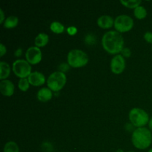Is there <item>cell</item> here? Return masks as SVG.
Listing matches in <instances>:
<instances>
[{"instance_id": "obj_8", "label": "cell", "mask_w": 152, "mask_h": 152, "mask_svg": "<svg viewBox=\"0 0 152 152\" xmlns=\"http://www.w3.org/2000/svg\"><path fill=\"white\" fill-rule=\"evenodd\" d=\"M27 61L31 65H36L42 60V51L39 48L32 46L28 48L25 53Z\"/></svg>"}, {"instance_id": "obj_21", "label": "cell", "mask_w": 152, "mask_h": 152, "mask_svg": "<svg viewBox=\"0 0 152 152\" xmlns=\"http://www.w3.org/2000/svg\"><path fill=\"white\" fill-rule=\"evenodd\" d=\"M30 83L28 81V78H23L20 79L19 80V83H18V86H19V88L22 91H27L28 89L29 88Z\"/></svg>"}, {"instance_id": "obj_12", "label": "cell", "mask_w": 152, "mask_h": 152, "mask_svg": "<svg viewBox=\"0 0 152 152\" xmlns=\"http://www.w3.org/2000/svg\"><path fill=\"white\" fill-rule=\"evenodd\" d=\"M97 25L101 28L107 29V28H110L113 25H114V20L111 16L103 15V16H101L98 18Z\"/></svg>"}, {"instance_id": "obj_3", "label": "cell", "mask_w": 152, "mask_h": 152, "mask_svg": "<svg viewBox=\"0 0 152 152\" xmlns=\"http://www.w3.org/2000/svg\"><path fill=\"white\" fill-rule=\"evenodd\" d=\"M88 56L80 49H74L68 53V63L73 68H81L88 62Z\"/></svg>"}, {"instance_id": "obj_11", "label": "cell", "mask_w": 152, "mask_h": 152, "mask_svg": "<svg viewBox=\"0 0 152 152\" xmlns=\"http://www.w3.org/2000/svg\"><path fill=\"white\" fill-rule=\"evenodd\" d=\"M29 83L34 86H40L45 83V77L44 74L39 71H34L28 77Z\"/></svg>"}, {"instance_id": "obj_31", "label": "cell", "mask_w": 152, "mask_h": 152, "mask_svg": "<svg viewBox=\"0 0 152 152\" xmlns=\"http://www.w3.org/2000/svg\"><path fill=\"white\" fill-rule=\"evenodd\" d=\"M117 152H124V151H123V150L121 149V148H119V149L117 151Z\"/></svg>"}, {"instance_id": "obj_9", "label": "cell", "mask_w": 152, "mask_h": 152, "mask_svg": "<svg viewBox=\"0 0 152 152\" xmlns=\"http://www.w3.org/2000/svg\"><path fill=\"white\" fill-rule=\"evenodd\" d=\"M126 68V61L121 54H117L111 59V70L114 74H120Z\"/></svg>"}, {"instance_id": "obj_10", "label": "cell", "mask_w": 152, "mask_h": 152, "mask_svg": "<svg viewBox=\"0 0 152 152\" xmlns=\"http://www.w3.org/2000/svg\"><path fill=\"white\" fill-rule=\"evenodd\" d=\"M14 85L8 80H1L0 82V91L5 96H10L14 93Z\"/></svg>"}, {"instance_id": "obj_2", "label": "cell", "mask_w": 152, "mask_h": 152, "mask_svg": "<svg viewBox=\"0 0 152 152\" xmlns=\"http://www.w3.org/2000/svg\"><path fill=\"white\" fill-rule=\"evenodd\" d=\"M132 141L134 147L138 149H145L151 144V132L147 128H137L134 130Z\"/></svg>"}, {"instance_id": "obj_33", "label": "cell", "mask_w": 152, "mask_h": 152, "mask_svg": "<svg viewBox=\"0 0 152 152\" xmlns=\"http://www.w3.org/2000/svg\"><path fill=\"white\" fill-rule=\"evenodd\" d=\"M128 152H134V151H128Z\"/></svg>"}, {"instance_id": "obj_32", "label": "cell", "mask_w": 152, "mask_h": 152, "mask_svg": "<svg viewBox=\"0 0 152 152\" xmlns=\"http://www.w3.org/2000/svg\"><path fill=\"white\" fill-rule=\"evenodd\" d=\"M148 152H152V148H151V149H150L149 151H148Z\"/></svg>"}, {"instance_id": "obj_16", "label": "cell", "mask_w": 152, "mask_h": 152, "mask_svg": "<svg viewBox=\"0 0 152 152\" xmlns=\"http://www.w3.org/2000/svg\"><path fill=\"white\" fill-rule=\"evenodd\" d=\"M19 23V19L16 16H10L5 19L3 26L5 28H15Z\"/></svg>"}, {"instance_id": "obj_5", "label": "cell", "mask_w": 152, "mask_h": 152, "mask_svg": "<svg viewBox=\"0 0 152 152\" xmlns=\"http://www.w3.org/2000/svg\"><path fill=\"white\" fill-rule=\"evenodd\" d=\"M67 78L65 73L55 71L48 77L47 80L48 87L53 91H59L65 86Z\"/></svg>"}, {"instance_id": "obj_22", "label": "cell", "mask_w": 152, "mask_h": 152, "mask_svg": "<svg viewBox=\"0 0 152 152\" xmlns=\"http://www.w3.org/2000/svg\"><path fill=\"white\" fill-rule=\"evenodd\" d=\"M96 39L95 35H94L93 34H88L85 37V42L87 45H92L94 43H96Z\"/></svg>"}, {"instance_id": "obj_30", "label": "cell", "mask_w": 152, "mask_h": 152, "mask_svg": "<svg viewBox=\"0 0 152 152\" xmlns=\"http://www.w3.org/2000/svg\"><path fill=\"white\" fill-rule=\"evenodd\" d=\"M148 126H149V129L152 131V118L150 119L149 122H148Z\"/></svg>"}, {"instance_id": "obj_14", "label": "cell", "mask_w": 152, "mask_h": 152, "mask_svg": "<svg viewBox=\"0 0 152 152\" xmlns=\"http://www.w3.org/2000/svg\"><path fill=\"white\" fill-rule=\"evenodd\" d=\"M49 41V37L48 34H45V33H40L36 37L35 40H34V43H35L36 46L38 48L44 47L48 44Z\"/></svg>"}, {"instance_id": "obj_24", "label": "cell", "mask_w": 152, "mask_h": 152, "mask_svg": "<svg viewBox=\"0 0 152 152\" xmlns=\"http://www.w3.org/2000/svg\"><path fill=\"white\" fill-rule=\"evenodd\" d=\"M122 56H125V57H129L132 54V52H131V50L128 48H124L123 49V50L121 51Z\"/></svg>"}, {"instance_id": "obj_1", "label": "cell", "mask_w": 152, "mask_h": 152, "mask_svg": "<svg viewBox=\"0 0 152 152\" xmlns=\"http://www.w3.org/2000/svg\"><path fill=\"white\" fill-rule=\"evenodd\" d=\"M103 48L111 54H116L124 48V39L120 32L110 31L105 33L102 38Z\"/></svg>"}, {"instance_id": "obj_18", "label": "cell", "mask_w": 152, "mask_h": 152, "mask_svg": "<svg viewBox=\"0 0 152 152\" xmlns=\"http://www.w3.org/2000/svg\"><path fill=\"white\" fill-rule=\"evenodd\" d=\"M134 14L135 17L139 19H142L146 17L147 16V10L143 6H138L134 10Z\"/></svg>"}, {"instance_id": "obj_28", "label": "cell", "mask_w": 152, "mask_h": 152, "mask_svg": "<svg viewBox=\"0 0 152 152\" xmlns=\"http://www.w3.org/2000/svg\"><path fill=\"white\" fill-rule=\"evenodd\" d=\"M0 23L2 24L4 23V11L2 10V9H0Z\"/></svg>"}, {"instance_id": "obj_20", "label": "cell", "mask_w": 152, "mask_h": 152, "mask_svg": "<svg viewBox=\"0 0 152 152\" xmlns=\"http://www.w3.org/2000/svg\"><path fill=\"white\" fill-rule=\"evenodd\" d=\"M120 2L126 7L135 9L137 7L140 6L142 1L140 0H131V1H123V0H121Z\"/></svg>"}, {"instance_id": "obj_25", "label": "cell", "mask_w": 152, "mask_h": 152, "mask_svg": "<svg viewBox=\"0 0 152 152\" xmlns=\"http://www.w3.org/2000/svg\"><path fill=\"white\" fill-rule=\"evenodd\" d=\"M67 32H68V34L73 36V35H74V34H77V28H76V27H74V26L68 27V28H67Z\"/></svg>"}, {"instance_id": "obj_26", "label": "cell", "mask_w": 152, "mask_h": 152, "mask_svg": "<svg viewBox=\"0 0 152 152\" xmlns=\"http://www.w3.org/2000/svg\"><path fill=\"white\" fill-rule=\"evenodd\" d=\"M59 68L61 72L65 73L69 69V65H68V63H62L59 66Z\"/></svg>"}, {"instance_id": "obj_15", "label": "cell", "mask_w": 152, "mask_h": 152, "mask_svg": "<svg viewBox=\"0 0 152 152\" xmlns=\"http://www.w3.org/2000/svg\"><path fill=\"white\" fill-rule=\"evenodd\" d=\"M10 74V67L8 63L1 61L0 62V80H6Z\"/></svg>"}, {"instance_id": "obj_4", "label": "cell", "mask_w": 152, "mask_h": 152, "mask_svg": "<svg viewBox=\"0 0 152 152\" xmlns=\"http://www.w3.org/2000/svg\"><path fill=\"white\" fill-rule=\"evenodd\" d=\"M129 120L132 124L136 127L141 128L149 122V117L146 111L139 108H134L132 109L129 114Z\"/></svg>"}, {"instance_id": "obj_27", "label": "cell", "mask_w": 152, "mask_h": 152, "mask_svg": "<svg viewBox=\"0 0 152 152\" xmlns=\"http://www.w3.org/2000/svg\"><path fill=\"white\" fill-rule=\"evenodd\" d=\"M6 47L3 44H0V56H3L6 53Z\"/></svg>"}, {"instance_id": "obj_17", "label": "cell", "mask_w": 152, "mask_h": 152, "mask_svg": "<svg viewBox=\"0 0 152 152\" xmlns=\"http://www.w3.org/2000/svg\"><path fill=\"white\" fill-rule=\"evenodd\" d=\"M3 152H19V148L16 142L13 141H9L4 145Z\"/></svg>"}, {"instance_id": "obj_13", "label": "cell", "mask_w": 152, "mask_h": 152, "mask_svg": "<svg viewBox=\"0 0 152 152\" xmlns=\"http://www.w3.org/2000/svg\"><path fill=\"white\" fill-rule=\"evenodd\" d=\"M53 96L52 91L49 88H42L37 92V98L39 101L43 102L50 100Z\"/></svg>"}, {"instance_id": "obj_7", "label": "cell", "mask_w": 152, "mask_h": 152, "mask_svg": "<svg viewBox=\"0 0 152 152\" xmlns=\"http://www.w3.org/2000/svg\"><path fill=\"white\" fill-rule=\"evenodd\" d=\"M134 26V20L128 15H120L114 20V28L118 32L125 33L130 31Z\"/></svg>"}, {"instance_id": "obj_19", "label": "cell", "mask_w": 152, "mask_h": 152, "mask_svg": "<svg viewBox=\"0 0 152 152\" xmlns=\"http://www.w3.org/2000/svg\"><path fill=\"white\" fill-rule=\"evenodd\" d=\"M50 28L55 34H62L65 31V27L61 22H53L50 25Z\"/></svg>"}, {"instance_id": "obj_23", "label": "cell", "mask_w": 152, "mask_h": 152, "mask_svg": "<svg viewBox=\"0 0 152 152\" xmlns=\"http://www.w3.org/2000/svg\"><path fill=\"white\" fill-rule=\"evenodd\" d=\"M144 39L148 43H152V32L147 31L144 34Z\"/></svg>"}, {"instance_id": "obj_6", "label": "cell", "mask_w": 152, "mask_h": 152, "mask_svg": "<svg viewBox=\"0 0 152 152\" xmlns=\"http://www.w3.org/2000/svg\"><path fill=\"white\" fill-rule=\"evenodd\" d=\"M13 71L20 79L26 78L31 74V66L27 60L16 59L13 63Z\"/></svg>"}, {"instance_id": "obj_29", "label": "cell", "mask_w": 152, "mask_h": 152, "mask_svg": "<svg viewBox=\"0 0 152 152\" xmlns=\"http://www.w3.org/2000/svg\"><path fill=\"white\" fill-rule=\"evenodd\" d=\"M22 49L21 48H18L17 50L15 51V56H20L22 55Z\"/></svg>"}]
</instances>
